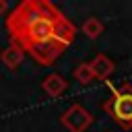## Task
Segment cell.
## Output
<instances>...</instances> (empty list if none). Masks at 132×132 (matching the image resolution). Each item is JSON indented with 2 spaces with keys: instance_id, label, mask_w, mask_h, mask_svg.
<instances>
[{
  "instance_id": "6da1fadb",
  "label": "cell",
  "mask_w": 132,
  "mask_h": 132,
  "mask_svg": "<svg viewBox=\"0 0 132 132\" xmlns=\"http://www.w3.org/2000/svg\"><path fill=\"white\" fill-rule=\"evenodd\" d=\"M62 16H64V14L60 12V8H54L52 12L41 14L39 19L31 21V23H27V25L14 29V31H10L8 37H10L12 43L21 45L23 52H27V50H31V47H35V45H39V43L50 41L52 35H54L56 23H58Z\"/></svg>"
},
{
  "instance_id": "7a4b0ae2",
  "label": "cell",
  "mask_w": 132,
  "mask_h": 132,
  "mask_svg": "<svg viewBox=\"0 0 132 132\" xmlns=\"http://www.w3.org/2000/svg\"><path fill=\"white\" fill-rule=\"evenodd\" d=\"M109 97L103 101V109L111 120L124 130H132V85L124 82L120 87H111Z\"/></svg>"
},
{
  "instance_id": "3957f363",
  "label": "cell",
  "mask_w": 132,
  "mask_h": 132,
  "mask_svg": "<svg viewBox=\"0 0 132 132\" xmlns=\"http://www.w3.org/2000/svg\"><path fill=\"white\" fill-rule=\"evenodd\" d=\"M60 124L68 130V132H85L91 124H93V116L91 111L80 105V103H72L62 116H60Z\"/></svg>"
},
{
  "instance_id": "277c9868",
  "label": "cell",
  "mask_w": 132,
  "mask_h": 132,
  "mask_svg": "<svg viewBox=\"0 0 132 132\" xmlns=\"http://www.w3.org/2000/svg\"><path fill=\"white\" fill-rule=\"evenodd\" d=\"M74 37H76V27H74L66 16H62V19L56 23V27H54V35H52V39L58 41L62 47H68V45L74 41Z\"/></svg>"
},
{
  "instance_id": "5b68a950",
  "label": "cell",
  "mask_w": 132,
  "mask_h": 132,
  "mask_svg": "<svg viewBox=\"0 0 132 132\" xmlns=\"http://www.w3.org/2000/svg\"><path fill=\"white\" fill-rule=\"evenodd\" d=\"M89 64H91L93 76H95V78H99V80H107V78L113 74V70H116L113 60H111V58H107L105 54H97Z\"/></svg>"
},
{
  "instance_id": "8992f818",
  "label": "cell",
  "mask_w": 132,
  "mask_h": 132,
  "mask_svg": "<svg viewBox=\"0 0 132 132\" xmlns=\"http://www.w3.org/2000/svg\"><path fill=\"white\" fill-rule=\"evenodd\" d=\"M23 58H25L23 47H21V45H16V43H12V41H10V43L2 50V54H0V60H2V64H4L8 70L19 68V66L23 64Z\"/></svg>"
},
{
  "instance_id": "52a82bcc",
  "label": "cell",
  "mask_w": 132,
  "mask_h": 132,
  "mask_svg": "<svg viewBox=\"0 0 132 132\" xmlns=\"http://www.w3.org/2000/svg\"><path fill=\"white\" fill-rule=\"evenodd\" d=\"M41 89H43L45 95H50V97H60V95L68 89V82H66V78H64L62 74L52 72V74H47V76L43 78Z\"/></svg>"
},
{
  "instance_id": "ba28073f",
  "label": "cell",
  "mask_w": 132,
  "mask_h": 132,
  "mask_svg": "<svg viewBox=\"0 0 132 132\" xmlns=\"http://www.w3.org/2000/svg\"><path fill=\"white\" fill-rule=\"evenodd\" d=\"M82 33L89 37V39H97L101 33H103V23L97 19V16H89L85 23H82Z\"/></svg>"
},
{
  "instance_id": "9c48e42d",
  "label": "cell",
  "mask_w": 132,
  "mask_h": 132,
  "mask_svg": "<svg viewBox=\"0 0 132 132\" xmlns=\"http://www.w3.org/2000/svg\"><path fill=\"white\" fill-rule=\"evenodd\" d=\"M74 78H76V82H80V85H89L95 76H93V70H91V64L89 62H80L76 68H74Z\"/></svg>"
},
{
  "instance_id": "30bf717a",
  "label": "cell",
  "mask_w": 132,
  "mask_h": 132,
  "mask_svg": "<svg viewBox=\"0 0 132 132\" xmlns=\"http://www.w3.org/2000/svg\"><path fill=\"white\" fill-rule=\"evenodd\" d=\"M6 10H8V2L6 0H0V14H4Z\"/></svg>"
}]
</instances>
